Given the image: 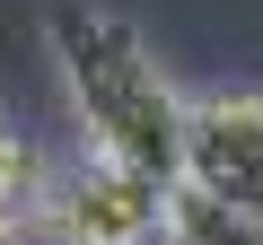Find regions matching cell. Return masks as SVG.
Here are the masks:
<instances>
[{"label": "cell", "instance_id": "cell-1", "mask_svg": "<svg viewBox=\"0 0 263 245\" xmlns=\"http://www.w3.org/2000/svg\"><path fill=\"white\" fill-rule=\"evenodd\" d=\"M44 44H53V70H62V96H70L88 158L132 167L158 193H176L184 184V88L141 44V27L70 0V9L44 18Z\"/></svg>", "mask_w": 263, "mask_h": 245}, {"label": "cell", "instance_id": "cell-2", "mask_svg": "<svg viewBox=\"0 0 263 245\" xmlns=\"http://www.w3.org/2000/svg\"><path fill=\"white\" fill-rule=\"evenodd\" d=\"M167 210H176V193H158L149 175L70 158V167H44L18 228H27V245H167Z\"/></svg>", "mask_w": 263, "mask_h": 245}, {"label": "cell", "instance_id": "cell-3", "mask_svg": "<svg viewBox=\"0 0 263 245\" xmlns=\"http://www.w3.org/2000/svg\"><path fill=\"white\" fill-rule=\"evenodd\" d=\"M176 193L228 219H263V96L254 88L184 96V184Z\"/></svg>", "mask_w": 263, "mask_h": 245}, {"label": "cell", "instance_id": "cell-4", "mask_svg": "<svg viewBox=\"0 0 263 245\" xmlns=\"http://www.w3.org/2000/svg\"><path fill=\"white\" fill-rule=\"evenodd\" d=\"M167 245H263V219H228V210L176 193V210H167Z\"/></svg>", "mask_w": 263, "mask_h": 245}, {"label": "cell", "instance_id": "cell-5", "mask_svg": "<svg viewBox=\"0 0 263 245\" xmlns=\"http://www.w3.org/2000/svg\"><path fill=\"white\" fill-rule=\"evenodd\" d=\"M35 184H44V158L27 149V132H18V122H0V219H27Z\"/></svg>", "mask_w": 263, "mask_h": 245}, {"label": "cell", "instance_id": "cell-6", "mask_svg": "<svg viewBox=\"0 0 263 245\" xmlns=\"http://www.w3.org/2000/svg\"><path fill=\"white\" fill-rule=\"evenodd\" d=\"M0 245H27V228H18V219H0Z\"/></svg>", "mask_w": 263, "mask_h": 245}]
</instances>
